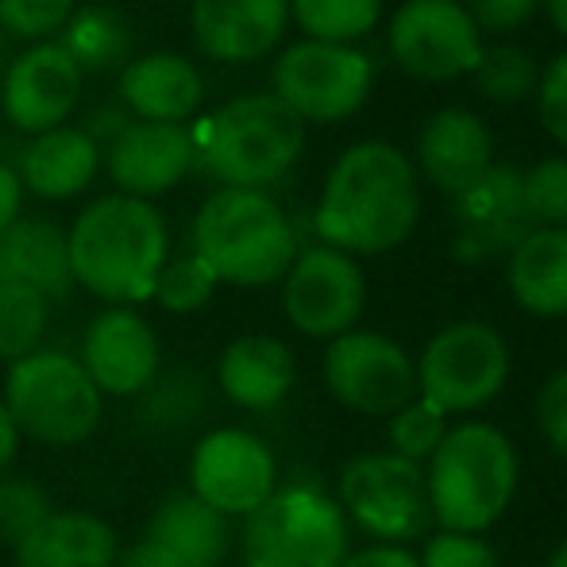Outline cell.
<instances>
[{
	"mask_svg": "<svg viewBox=\"0 0 567 567\" xmlns=\"http://www.w3.org/2000/svg\"><path fill=\"white\" fill-rule=\"evenodd\" d=\"M540 8H545L548 23H553V28L567 39V0H540Z\"/></svg>",
	"mask_w": 567,
	"mask_h": 567,
	"instance_id": "obj_45",
	"label": "cell"
},
{
	"mask_svg": "<svg viewBox=\"0 0 567 567\" xmlns=\"http://www.w3.org/2000/svg\"><path fill=\"white\" fill-rule=\"evenodd\" d=\"M217 286H220L217 275H213L194 251H186V255L166 259V267L158 270V282L151 298H155L166 313H197V309H205L213 301Z\"/></svg>",
	"mask_w": 567,
	"mask_h": 567,
	"instance_id": "obj_34",
	"label": "cell"
},
{
	"mask_svg": "<svg viewBox=\"0 0 567 567\" xmlns=\"http://www.w3.org/2000/svg\"><path fill=\"white\" fill-rule=\"evenodd\" d=\"M51 494L20 475H0V545L16 548L39 522L51 517Z\"/></svg>",
	"mask_w": 567,
	"mask_h": 567,
	"instance_id": "obj_35",
	"label": "cell"
},
{
	"mask_svg": "<svg viewBox=\"0 0 567 567\" xmlns=\"http://www.w3.org/2000/svg\"><path fill=\"white\" fill-rule=\"evenodd\" d=\"M278 491V460L247 429H213L189 452V494L220 517H251Z\"/></svg>",
	"mask_w": 567,
	"mask_h": 567,
	"instance_id": "obj_14",
	"label": "cell"
},
{
	"mask_svg": "<svg viewBox=\"0 0 567 567\" xmlns=\"http://www.w3.org/2000/svg\"><path fill=\"white\" fill-rule=\"evenodd\" d=\"M533 97H537L540 127H545L556 143L567 147V51L548 62V70L540 74Z\"/></svg>",
	"mask_w": 567,
	"mask_h": 567,
	"instance_id": "obj_40",
	"label": "cell"
},
{
	"mask_svg": "<svg viewBox=\"0 0 567 567\" xmlns=\"http://www.w3.org/2000/svg\"><path fill=\"white\" fill-rule=\"evenodd\" d=\"M20 205H23V182L12 166L0 163V231L20 220Z\"/></svg>",
	"mask_w": 567,
	"mask_h": 567,
	"instance_id": "obj_43",
	"label": "cell"
},
{
	"mask_svg": "<svg viewBox=\"0 0 567 567\" xmlns=\"http://www.w3.org/2000/svg\"><path fill=\"white\" fill-rule=\"evenodd\" d=\"M340 567H421L417 564V553L402 545H367L359 553H348L343 556Z\"/></svg>",
	"mask_w": 567,
	"mask_h": 567,
	"instance_id": "obj_42",
	"label": "cell"
},
{
	"mask_svg": "<svg viewBox=\"0 0 567 567\" xmlns=\"http://www.w3.org/2000/svg\"><path fill=\"white\" fill-rule=\"evenodd\" d=\"M337 502L359 533L374 545H410L433 525L425 467L394 452H363L343 463Z\"/></svg>",
	"mask_w": 567,
	"mask_h": 567,
	"instance_id": "obj_8",
	"label": "cell"
},
{
	"mask_svg": "<svg viewBox=\"0 0 567 567\" xmlns=\"http://www.w3.org/2000/svg\"><path fill=\"white\" fill-rule=\"evenodd\" d=\"M506 282L514 301L533 317H567V228H533L509 251Z\"/></svg>",
	"mask_w": 567,
	"mask_h": 567,
	"instance_id": "obj_26",
	"label": "cell"
},
{
	"mask_svg": "<svg viewBox=\"0 0 567 567\" xmlns=\"http://www.w3.org/2000/svg\"><path fill=\"white\" fill-rule=\"evenodd\" d=\"M298 382V359L278 337L231 340L217 359V386L231 405L247 413H270L290 398Z\"/></svg>",
	"mask_w": 567,
	"mask_h": 567,
	"instance_id": "obj_22",
	"label": "cell"
},
{
	"mask_svg": "<svg viewBox=\"0 0 567 567\" xmlns=\"http://www.w3.org/2000/svg\"><path fill=\"white\" fill-rule=\"evenodd\" d=\"M367 309V278L337 247L298 251L282 278V313L301 337L337 340L359 324Z\"/></svg>",
	"mask_w": 567,
	"mask_h": 567,
	"instance_id": "obj_13",
	"label": "cell"
},
{
	"mask_svg": "<svg viewBox=\"0 0 567 567\" xmlns=\"http://www.w3.org/2000/svg\"><path fill=\"white\" fill-rule=\"evenodd\" d=\"M471 82H475L478 97L494 101V105H522L537 93L540 70L525 47L494 43L483 47V59L471 70Z\"/></svg>",
	"mask_w": 567,
	"mask_h": 567,
	"instance_id": "obj_32",
	"label": "cell"
},
{
	"mask_svg": "<svg viewBox=\"0 0 567 567\" xmlns=\"http://www.w3.org/2000/svg\"><path fill=\"white\" fill-rule=\"evenodd\" d=\"M202 97L197 66L174 51L140 54L120 74V101L147 124H186L202 109Z\"/></svg>",
	"mask_w": 567,
	"mask_h": 567,
	"instance_id": "obj_23",
	"label": "cell"
},
{
	"mask_svg": "<svg viewBox=\"0 0 567 567\" xmlns=\"http://www.w3.org/2000/svg\"><path fill=\"white\" fill-rule=\"evenodd\" d=\"M321 374L329 394L359 417H394L417 398V363L410 351L371 329H351L329 340Z\"/></svg>",
	"mask_w": 567,
	"mask_h": 567,
	"instance_id": "obj_11",
	"label": "cell"
},
{
	"mask_svg": "<svg viewBox=\"0 0 567 567\" xmlns=\"http://www.w3.org/2000/svg\"><path fill=\"white\" fill-rule=\"evenodd\" d=\"M0 398L20 436H31L43 449H78L105 417V394L93 386L85 367L54 348H39L8 367Z\"/></svg>",
	"mask_w": 567,
	"mask_h": 567,
	"instance_id": "obj_6",
	"label": "cell"
},
{
	"mask_svg": "<svg viewBox=\"0 0 567 567\" xmlns=\"http://www.w3.org/2000/svg\"><path fill=\"white\" fill-rule=\"evenodd\" d=\"M533 228L517 166L494 163L475 186L452 197V259L463 267L509 255Z\"/></svg>",
	"mask_w": 567,
	"mask_h": 567,
	"instance_id": "obj_15",
	"label": "cell"
},
{
	"mask_svg": "<svg viewBox=\"0 0 567 567\" xmlns=\"http://www.w3.org/2000/svg\"><path fill=\"white\" fill-rule=\"evenodd\" d=\"M522 189L533 225L567 228V158H545L522 171Z\"/></svg>",
	"mask_w": 567,
	"mask_h": 567,
	"instance_id": "obj_36",
	"label": "cell"
},
{
	"mask_svg": "<svg viewBox=\"0 0 567 567\" xmlns=\"http://www.w3.org/2000/svg\"><path fill=\"white\" fill-rule=\"evenodd\" d=\"M390 59L413 82L471 78L483 59V31L460 0H405L390 20Z\"/></svg>",
	"mask_w": 567,
	"mask_h": 567,
	"instance_id": "obj_12",
	"label": "cell"
},
{
	"mask_svg": "<svg viewBox=\"0 0 567 567\" xmlns=\"http://www.w3.org/2000/svg\"><path fill=\"white\" fill-rule=\"evenodd\" d=\"M197 158L194 132L186 124H124V132L109 143V174L120 186V194L151 197L174 189L189 174Z\"/></svg>",
	"mask_w": 567,
	"mask_h": 567,
	"instance_id": "obj_18",
	"label": "cell"
},
{
	"mask_svg": "<svg viewBox=\"0 0 567 567\" xmlns=\"http://www.w3.org/2000/svg\"><path fill=\"white\" fill-rule=\"evenodd\" d=\"M0 282L31 286L47 301L74 290L66 255V231L51 220H16L0 231Z\"/></svg>",
	"mask_w": 567,
	"mask_h": 567,
	"instance_id": "obj_25",
	"label": "cell"
},
{
	"mask_svg": "<svg viewBox=\"0 0 567 567\" xmlns=\"http://www.w3.org/2000/svg\"><path fill=\"white\" fill-rule=\"evenodd\" d=\"M421 567H498V553L475 533H433L417 556Z\"/></svg>",
	"mask_w": 567,
	"mask_h": 567,
	"instance_id": "obj_38",
	"label": "cell"
},
{
	"mask_svg": "<svg viewBox=\"0 0 567 567\" xmlns=\"http://www.w3.org/2000/svg\"><path fill=\"white\" fill-rule=\"evenodd\" d=\"M132 47V28L116 8H82L62 28V51L82 70H113L127 59Z\"/></svg>",
	"mask_w": 567,
	"mask_h": 567,
	"instance_id": "obj_29",
	"label": "cell"
},
{
	"mask_svg": "<svg viewBox=\"0 0 567 567\" xmlns=\"http://www.w3.org/2000/svg\"><path fill=\"white\" fill-rule=\"evenodd\" d=\"M463 8L483 35H509L540 12V0H467Z\"/></svg>",
	"mask_w": 567,
	"mask_h": 567,
	"instance_id": "obj_41",
	"label": "cell"
},
{
	"mask_svg": "<svg viewBox=\"0 0 567 567\" xmlns=\"http://www.w3.org/2000/svg\"><path fill=\"white\" fill-rule=\"evenodd\" d=\"M449 429H452L449 413H441L433 402H425V398L417 394L413 402H405L394 417H386V441H390L386 452L425 467V463L433 460V452L441 449Z\"/></svg>",
	"mask_w": 567,
	"mask_h": 567,
	"instance_id": "obj_33",
	"label": "cell"
},
{
	"mask_svg": "<svg viewBox=\"0 0 567 567\" xmlns=\"http://www.w3.org/2000/svg\"><path fill=\"white\" fill-rule=\"evenodd\" d=\"M209 413V382L189 367L158 371V379L140 394V417L151 433H186Z\"/></svg>",
	"mask_w": 567,
	"mask_h": 567,
	"instance_id": "obj_28",
	"label": "cell"
},
{
	"mask_svg": "<svg viewBox=\"0 0 567 567\" xmlns=\"http://www.w3.org/2000/svg\"><path fill=\"white\" fill-rule=\"evenodd\" d=\"M78 363L101 394L140 398L163 371V348L147 317L127 306H113L85 324Z\"/></svg>",
	"mask_w": 567,
	"mask_h": 567,
	"instance_id": "obj_16",
	"label": "cell"
},
{
	"mask_svg": "<svg viewBox=\"0 0 567 567\" xmlns=\"http://www.w3.org/2000/svg\"><path fill=\"white\" fill-rule=\"evenodd\" d=\"M194 147L220 186L267 189L282 182L301 158L306 124L275 93H247L202 120Z\"/></svg>",
	"mask_w": 567,
	"mask_h": 567,
	"instance_id": "obj_5",
	"label": "cell"
},
{
	"mask_svg": "<svg viewBox=\"0 0 567 567\" xmlns=\"http://www.w3.org/2000/svg\"><path fill=\"white\" fill-rule=\"evenodd\" d=\"M82 93V70L62 43H35L4 74V120L28 135H43L66 124Z\"/></svg>",
	"mask_w": 567,
	"mask_h": 567,
	"instance_id": "obj_17",
	"label": "cell"
},
{
	"mask_svg": "<svg viewBox=\"0 0 567 567\" xmlns=\"http://www.w3.org/2000/svg\"><path fill=\"white\" fill-rule=\"evenodd\" d=\"M51 329V301L31 286L0 282V363H20L43 348Z\"/></svg>",
	"mask_w": 567,
	"mask_h": 567,
	"instance_id": "obj_30",
	"label": "cell"
},
{
	"mask_svg": "<svg viewBox=\"0 0 567 567\" xmlns=\"http://www.w3.org/2000/svg\"><path fill=\"white\" fill-rule=\"evenodd\" d=\"M421 217L417 166L386 140L348 147L329 171L317 205V236L343 255H386L413 236Z\"/></svg>",
	"mask_w": 567,
	"mask_h": 567,
	"instance_id": "obj_1",
	"label": "cell"
},
{
	"mask_svg": "<svg viewBox=\"0 0 567 567\" xmlns=\"http://www.w3.org/2000/svg\"><path fill=\"white\" fill-rule=\"evenodd\" d=\"M143 540L166 567H225L231 553V525L197 494L174 491L147 517Z\"/></svg>",
	"mask_w": 567,
	"mask_h": 567,
	"instance_id": "obj_21",
	"label": "cell"
},
{
	"mask_svg": "<svg viewBox=\"0 0 567 567\" xmlns=\"http://www.w3.org/2000/svg\"><path fill=\"white\" fill-rule=\"evenodd\" d=\"M270 82H275V97L301 124H340L367 105L374 66L355 47L301 39L278 54Z\"/></svg>",
	"mask_w": 567,
	"mask_h": 567,
	"instance_id": "obj_10",
	"label": "cell"
},
{
	"mask_svg": "<svg viewBox=\"0 0 567 567\" xmlns=\"http://www.w3.org/2000/svg\"><path fill=\"white\" fill-rule=\"evenodd\" d=\"M537 429L545 444L567 463V367L553 371L537 390Z\"/></svg>",
	"mask_w": 567,
	"mask_h": 567,
	"instance_id": "obj_39",
	"label": "cell"
},
{
	"mask_svg": "<svg viewBox=\"0 0 567 567\" xmlns=\"http://www.w3.org/2000/svg\"><path fill=\"white\" fill-rule=\"evenodd\" d=\"M351 525L321 486H278L239 529L244 567H340Z\"/></svg>",
	"mask_w": 567,
	"mask_h": 567,
	"instance_id": "obj_7",
	"label": "cell"
},
{
	"mask_svg": "<svg viewBox=\"0 0 567 567\" xmlns=\"http://www.w3.org/2000/svg\"><path fill=\"white\" fill-rule=\"evenodd\" d=\"M509 379V343L486 321H452L425 343L417 394L449 417H463L502 394Z\"/></svg>",
	"mask_w": 567,
	"mask_h": 567,
	"instance_id": "obj_9",
	"label": "cell"
},
{
	"mask_svg": "<svg viewBox=\"0 0 567 567\" xmlns=\"http://www.w3.org/2000/svg\"><path fill=\"white\" fill-rule=\"evenodd\" d=\"M194 39L213 62H259L290 28V0H194Z\"/></svg>",
	"mask_w": 567,
	"mask_h": 567,
	"instance_id": "obj_19",
	"label": "cell"
},
{
	"mask_svg": "<svg viewBox=\"0 0 567 567\" xmlns=\"http://www.w3.org/2000/svg\"><path fill=\"white\" fill-rule=\"evenodd\" d=\"M101 147L93 143V135L85 127H54L43 132L28 143L20 163V182L35 197L47 202H62V197H74L97 178Z\"/></svg>",
	"mask_w": 567,
	"mask_h": 567,
	"instance_id": "obj_27",
	"label": "cell"
},
{
	"mask_svg": "<svg viewBox=\"0 0 567 567\" xmlns=\"http://www.w3.org/2000/svg\"><path fill=\"white\" fill-rule=\"evenodd\" d=\"M16 452H20V429H16L12 413H8L4 398H0V475H8Z\"/></svg>",
	"mask_w": 567,
	"mask_h": 567,
	"instance_id": "obj_44",
	"label": "cell"
},
{
	"mask_svg": "<svg viewBox=\"0 0 567 567\" xmlns=\"http://www.w3.org/2000/svg\"><path fill=\"white\" fill-rule=\"evenodd\" d=\"M545 567H567V540H564L560 548H556L553 556H548V564H545Z\"/></svg>",
	"mask_w": 567,
	"mask_h": 567,
	"instance_id": "obj_46",
	"label": "cell"
},
{
	"mask_svg": "<svg viewBox=\"0 0 567 567\" xmlns=\"http://www.w3.org/2000/svg\"><path fill=\"white\" fill-rule=\"evenodd\" d=\"M194 255L217 282L262 290L298 259V231L267 189L220 186L194 217Z\"/></svg>",
	"mask_w": 567,
	"mask_h": 567,
	"instance_id": "obj_4",
	"label": "cell"
},
{
	"mask_svg": "<svg viewBox=\"0 0 567 567\" xmlns=\"http://www.w3.org/2000/svg\"><path fill=\"white\" fill-rule=\"evenodd\" d=\"M417 166L441 194L460 197L494 166V135L471 109H441L417 132Z\"/></svg>",
	"mask_w": 567,
	"mask_h": 567,
	"instance_id": "obj_20",
	"label": "cell"
},
{
	"mask_svg": "<svg viewBox=\"0 0 567 567\" xmlns=\"http://www.w3.org/2000/svg\"><path fill=\"white\" fill-rule=\"evenodd\" d=\"M522 486L517 449L491 421H460L444 433L425 463V491L433 522L444 533H475L506 517Z\"/></svg>",
	"mask_w": 567,
	"mask_h": 567,
	"instance_id": "obj_3",
	"label": "cell"
},
{
	"mask_svg": "<svg viewBox=\"0 0 567 567\" xmlns=\"http://www.w3.org/2000/svg\"><path fill=\"white\" fill-rule=\"evenodd\" d=\"M290 16L306 39L351 47L382 20V0H290Z\"/></svg>",
	"mask_w": 567,
	"mask_h": 567,
	"instance_id": "obj_31",
	"label": "cell"
},
{
	"mask_svg": "<svg viewBox=\"0 0 567 567\" xmlns=\"http://www.w3.org/2000/svg\"><path fill=\"white\" fill-rule=\"evenodd\" d=\"M12 553L16 567H116L120 537L90 509H51Z\"/></svg>",
	"mask_w": 567,
	"mask_h": 567,
	"instance_id": "obj_24",
	"label": "cell"
},
{
	"mask_svg": "<svg viewBox=\"0 0 567 567\" xmlns=\"http://www.w3.org/2000/svg\"><path fill=\"white\" fill-rule=\"evenodd\" d=\"M66 255L74 286L132 309L155 293L158 270L171 259V231L151 202L109 194L78 213L66 231Z\"/></svg>",
	"mask_w": 567,
	"mask_h": 567,
	"instance_id": "obj_2",
	"label": "cell"
},
{
	"mask_svg": "<svg viewBox=\"0 0 567 567\" xmlns=\"http://www.w3.org/2000/svg\"><path fill=\"white\" fill-rule=\"evenodd\" d=\"M74 0H0V23L20 39H47L66 28Z\"/></svg>",
	"mask_w": 567,
	"mask_h": 567,
	"instance_id": "obj_37",
	"label": "cell"
}]
</instances>
